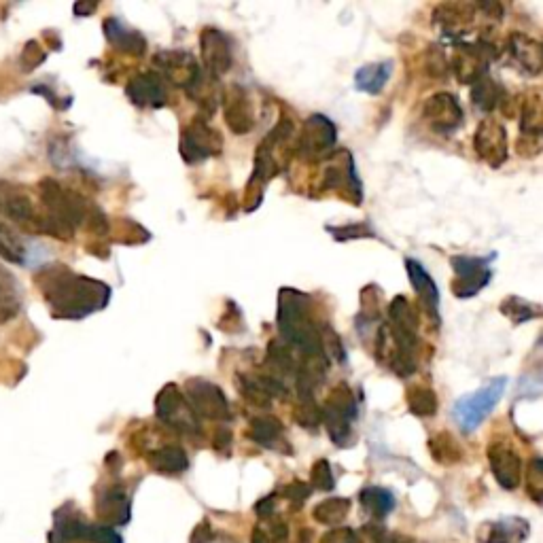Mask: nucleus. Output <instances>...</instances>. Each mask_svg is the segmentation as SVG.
<instances>
[{
    "label": "nucleus",
    "mask_w": 543,
    "mask_h": 543,
    "mask_svg": "<svg viewBox=\"0 0 543 543\" xmlns=\"http://www.w3.org/2000/svg\"><path fill=\"white\" fill-rule=\"evenodd\" d=\"M96 11V5H75V13L77 15H87V13H94Z\"/></svg>",
    "instance_id": "nucleus-47"
},
{
    "label": "nucleus",
    "mask_w": 543,
    "mask_h": 543,
    "mask_svg": "<svg viewBox=\"0 0 543 543\" xmlns=\"http://www.w3.org/2000/svg\"><path fill=\"white\" fill-rule=\"evenodd\" d=\"M331 162L334 164L325 170V179H323L325 189H336L342 198L359 206L363 200V191L357 179L353 155H350L348 151H340V155L331 157Z\"/></svg>",
    "instance_id": "nucleus-12"
},
{
    "label": "nucleus",
    "mask_w": 543,
    "mask_h": 543,
    "mask_svg": "<svg viewBox=\"0 0 543 543\" xmlns=\"http://www.w3.org/2000/svg\"><path fill=\"white\" fill-rule=\"evenodd\" d=\"M249 437L261 448L276 450V452H291L289 442L285 440V427L274 416H257L251 420Z\"/></svg>",
    "instance_id": "nucleus-23"
},
{
    "label": "nucleus",
    "mask_w": 543,
    "mask_h": 543,
    "mask_svg": "<svg viewBox=\"0 0 543 543\" xmlns=\"http://www.w3.org/2000/svg\"><path fill=\"white\" fill-rule=\"evenodd\" d=\"M527 488L535 503H541V488H543V478H541V461L535 459L527 471Z\"/></svg>",
    "instance_id": "nucleus-43"
},
{
    "label": "nucleus",
    "mask_w": 543,
    "mask_h": 543,
    "mask_svg": "<svg viewBox=\"0 0 543 543\" xmlns=\"http://www.w3.org/2000/svg\"><path fill=\"white\" fill-rule=\"evenodd\" d=\"M183 395L198 418L219 420V423H225V420L232 418L230 404H227L223 391L213 382L204 378H189L185 382Z\"/></svg>",
    "instance_id": "nucleus-9"
},
{
    "label": "nucleus",
    "mask_w": 543,
    "mask_h": 543,
    "mask_svg": "<svg viewBox=\"0 0 543 543\" xmlns=\"http://www.w3.org/2000/svg\"><path fill=\"white\" fill-rule=\"evenodd\" d=\"M486 537L484 543H522L529 537V524L520 518H505L488 524Z\"/></svg>",
    "instance_id": "nucleus-30"
},
{
    "label": "nucleus",
    "mask_w": 543,
    "mask_h": 543,
    "mask_svg": "<svg viewBox=\"0 0 543 543\" xmlns=\"http://www.w3.org/2000/svg\"><path fill=\"white\" fill-rule=\"evenodd\" d=\"M43 60H45V51L41 49V45L37 41H30L24 47V54H22V70L30 73V70L37 68Z\"/></svg>",
    "instance_id": "nucleus-42"
},
{
    "label": "nucleus",
    "mask_w": 543,
    "mask_h": 543,
    "mask_svg": "<svg viewBox=\"0 0 543 543\" xmlns=\"http://www.w3.org/2000/svg\"><path fill=\"white\" fill-rule=\"evenodd\" d=\"M104 34H107V41L117 51H121V54L136 56V58L145 56L147 39L140 32L130 30L124 22H119L117 17H109V20L104 22Z\"/></svg>",
    "instance_id": "nucleus-24"
},
{
    "label": "nucleus",
    "mask_w": 543,
    "mask_h": 543,
    "mask_svg": "<svg viewBox=\"0 0 543 543\" xmlns=\"http://www.w3.org/2000/svg\"><path fill=\"white\" fill-rule=\"evenodd\" d=\"M276 325L280 340L289 346L300 348L304 355H325L321 342V327L317 325L310 310V297L291 287L278 293V317Z\"/></svg>",
    "instance_id": "nucleus-2"
},
{
    "label": "nucleus",
    "mask_w": 543,
    "mask_h": 543,
    "mask_svg": "<svg viewBox=\"0 0 543 543\" xmlns=\"http://www.w3.org/2000/svg\"><path fill=\"white\" fill-rule=\"evenodd\" d=\"M287 497L295 503H302L310 497V486L304 482H293L291 486H287Z\"/></svg>",
    "instance_id": "nucleus-45"
},
{
    "label": "nucleus",
    "mask_w": 543,
    "mask_h": 543,
    "mask_svg": "<svg viewBox=\"0 0 543 543\" xmlns=\"http://www.w3.org/2000/svg\"><path fill=\"white\" fill-rule=\"evenodd\" d=\"M499 58L497 47L486 41H459L457 43V54L452 58V70L457 79L465 85H474L482 77H486L488 64Z\"/></svg>",
    "instance_id": "nucleus-6"
},
{
    "label": "nucleus",
    "mask_w": 543,
    "mask_h": 543,
    "mask_svg": "<svg viewBox=\"0 0 543 543\" xmlns=\"http://www.w3.org/2000/svg\"><path fill=\"white\" fill-rule=\"evenodd\" d=\"M151 469L160 471V474H183L189 467V457L181 446H162L149 454Z\"/></svg>",
    "instance_id": "nucleus-29"
},
{
    "label": "nucleus",
    "mask_w": 543,
    "mask_h": 543,
    "mask_svg": "<svg viewBox=\"0 0 543 543\" xmlns=\"http://www.w3.org/2000/svg\"><path fill=\"white\" fill-rule=\"evenodd\" d=\"M488 463L497 482L507 488L514 490L522 480V461L520 454L507 444V442H490L488 446Z\"/></svg>",
    "instance_id": "nucleus-20"
},
{
    "label": "nucleus",
    "mask_w": 543,
    "mask_h": 543,
    "mask_svg": "<svg viewBox=\"0 0 543 543\" xmlns=\"http://www.w3.org/2000/svg\"><path fill=\"white\" fill-rule=\"evenodd\" d=\"M321 410V425H325L331 442L340 448H346L353 444L355 433H353V423L359 416V404L355 391L348 387L346 382L338 384V387L327 395L323 401Z\"/></svg>",
    "instance_id": "nucleus-4"
},
{
    "label": "nucleus",
    "mask_w": 543,
    "mask_h": 543,
    "mask_svg": "<svg viewBox=\"0 0 543 543\" xmlns=\"http://www.w3.org/2000/svg\"><path fill=\"white\" fill-rule=\"evenodd\" d=\"M495 255L488 257H467V255H454L450 259V266L454 270L452 280V293L459 297V300H467V297L478 295L493 278V270H490V261Z\"/></svg>",
    "instance_id": "nucleus-8"
},
{
    "label": "nucleus",
    "mask_w": 543,
    "mask_h": 543,
    "mask_svg": "<svg viewBox=\"0 0 543 543\" xmlns=\"http://www.w3.org/2000/svg\"><path fill=\"white\" fill-rule=\"evenodd\" d=\"M520 140L524 143L527 140V149L520 155H539L541 151V98L539 94L529 96L522 104V115H520Z\"/></svg>",
    "instance_id": "nucleus-22"
},
{
    "label": "nucleus",
    "mask_w": 543,
    "mask_h": 543,
    "mask_svg": "<svg viewBox=\"0 0 543 543\" xmlns=\"http://www.w3.org/2000/svg\"><path fill=\"white\" fill-rule=\"evenodd\" d=\"M230 446H232V433L227 429H219L215 435V448L221 452V450H230Z\"/></svg>",
    "instance_id": "nucleus-46"
},
{
    "label": "nucleus",
    "mask_w": 543,
    "mask_h": 543,
    "mask_svg": "<svg viewBox=\"0 0 543 543\" xmlns=\"http://www.w3.org/2000/svg\"><path fill=\"white\" fill-rule=\"evenodd\" d=\"M393 73V64L391 62H374V64H365L355 73V87L359 92H365L370 96H378L387 81L391 79Z\"/></svg>",
    "instance_id": "nucleus-26"
},
{
    "label": "nucleus",
    "mask_w": 543,
    "mask_h": 543,
    "mask_svg": "<svg viewBox=\"0 0 543 543\" xmlns=\"http://www.w3.org/2000/svg\"><path fill=\"white\" fill-rule=\"evenodd\" d=\"M34 283L58 319H85L92 312L107 308L111 300L109 285L81 276L60 264L41 268L34 274Z\"/></svg>",
    "instance_id": "nucleus-1"
},
{
    "label": "nucleus",
    "mask_w": 543,
    "mask_h": 543,
    "mask_svg": "<svg viewBox=\"0 0 543 543\" xmlns=\"http://www.w3.org/2000/svg\"><path fill=\"white\" fill-rule=\"evenodd\" d=\"M505 54L516 66L518 73L527 77H537L543 68V49L541 43L522 32H514L505 45Z\"/></svg>",
    "instance_id": "nucleus-18"
},
{
    "label": "nucleus",
    "mask_w": 543,
    "mask_h": 543,
    "mask_svg": "<svg viewBox=\"0 0 543 543\" xmlns=\"http://www.w3.org/2000/svg\"><path fill=\"white\" fill-rule=\"evenodd\" d=\"M474 149L490 168H499L507 160V132L497 119H484L474 134Z\"/></svg>",
    "instance_id": "nucleus-16"
},
{
    "label": "nucleus",
    "mask_w": 543,
    "mask_h": 543,
    "mask_svg": "<svg viewBox=\"0 0 543 543\" xmlns=\"http://www.w3.org/2000/svg\"><path fill=\"white\" fill-rule=\"evenodd\" d=\"M87 541L92 543H124L119 537L117 531H113L111 527H90L87 531Z\"/></svg>",
    "instance_id": "nucleus-44"
},
{
    "label": "nucleus",
    "mask_w": 543,
    "mask_h": 543,
    "mask_svg": "<svg viewBox=\"0 0 543 543\" xmlns=\"http://www.w3.org/2000/svg\"><path fill=\"white\" fill-rule=\"evenodd\" d=\"M408 410L418 418H429L437 412V395L425 384H412L406 391Z\"/></svg>",
    "instance_id": "nucleus-34"
},
{
    "label": "nucleus",
    "mask_w": 543,
    "mask_h": 543,
    "mask_svg": "<svg viewBox=\"0 0 543 543\" xmlns=\"http://www.w3.org/2000/svg\"><path fill=\"white\" fill-rule=\"evenodd\" d=\"M423 117L427 124L440 134H450L463 124V109L459 100L448 92H437L427 98L423 107Z\"/></svg>",
    "instance_id": "nucleus-17"
},
{
    "label": "nucleus",
    "mask_w": 543,
    "mask_h": 543,
    "mask_svg": "<svg viewBox=\"0 0 543 543\" xmlns=\"http://www.w3.org/2000/svg\"><path fill=\"white\" fill-rule=\"evenodd\" d=\"M505 100L503 87L490 77H482L480 81L474 83V90H471V102L474 107H478L484 113L495 111L499 104Z\"/></svg>",
    "instance_id": "nucleus-31"
},
{
    "label": "nucleus",
    "mask_w": 543,
    "mask_h": 543,
    "mask_svg": "<svg viewBox=\"0 0 543 543\" xmlns=\"http://www.w3.org/2000/svg\"><path fill=\"white\" fill-rule=\"evenodd\" d=\"M200 49H202V62H204L202 70L210 77L219 79L232 68V64H234L232 43L221 30H217V28L202 30Z\"/></svg>",
    "instance_id": "nucleus-14"
},
{
    "label": "nucleus",
    "mask_w": 543,
    "mask_h": 543,
    "mask_svg": "<svg viewBox=\"0 0 543 543\" xmlns=\"http://www.w3.org/2000/svg\"><path fill=\"white\" fill-rule=\"evenodd\" d=\"M0 217L22 227L30 234H45L58 240H73V230L56 223L45 210H37L28 191L22 185L0 181Z\"/></svg>",
    "instance_id": "nucleus-3"
},
{
    "label": "nucleus",
    "mask_w": 543,
    "mask_h": 543,
    "mask_svg": "<svg viewBox=\"0 0 543 543\" xmlns=\"http://www.w3.org/2000/svg\"><path fill=\"white\" fill-rule=\"evenodd\" d=\"M223 149L221 134L210 128L204 119H194L181 132V157L187 164L206 162L208 157L219 155Z\"/></svg>",
    "instance_id": "nucleus-11"
},
{
    "label": "nucleus",
    "mask_w": 543,
    "mask_h": 543,
    "mask_svg": "<svg viewBox=\"0 0 543 543\" xmlns=\"http://www.w3.org/2000/svg\"><path fill=\"white\" fill-rule=\"evenodd\" d=\"M350 512V501L348 499H327L314 510V518L323 524H338L342 522Z\"/></svg>",
    "instance_id": "nucleus-38"
},
{
    "label": "nucleus",
    "mask_w": 543,
    "mask_h": 543,
    "mask_svg": "<svg viewBox=\"0 0 543 543\" xmlns=\"http://www.w3.org/2000/svg\"><path fill=\"white\" fill-rule=\"evenodd\" d=\"M126 94L136 107L143 109H162L168 102L166 83L162 81L160 75L153 73V70H145V73L134 75L128 81Z\"/></svg>",
    "instance_id": "nucleus-19"
},
{
    "label": "nucleus",
    "mask_w": 543,
    "mask_h": 543,
    "mask_svg": "<svg viewBox=\"0 0 543 543\" xmlns=\"http://www.w3.org/2000/svg\"><path fill=\"white\" fill-rule=\"evenodd\" d=\"M327 232L334 236L338 242L346 240H359V238H376V232L370 227V223H350L342 227H327Z\"/></svg>",
    "instance_id": "nucleus-39"
},
{
    "label": "nucleus",
    "mask_w": 543,
    "mask_h": 543,
    "mask_svg": "<svg viewBox=\"0 0 543 543\" xmlns=\"http://www.w3.org/2000/svg\"><path fill=\"white\" fill-rule=\"evenodd\" d=\"M223 115L225 124L234 134H249L255 128V111L249 92L240 85H230L223 90Z\"/></svg>",
    "instance_id": "nucleus-15"
},
{
    "label": "nucleus",
    "mask_w": 543,
    "mask_h": 543,
    "mask_svg": "<svg viewBox=\"0 0 543 543\" xmlns=\"http://www.w3.org/2000/svg\"><path fill=\"white\" fill-rule=\"evenodd\" d=\"M153 64L157 66V75L162 77V81H168L174 87H185V90L200 73L196 58L191 56L189 51L181 49L160 51V54H155Z\"/></svg>",
    "instance_id": "nucleus-13"
},
{
    "label": "nucleus",
    "mask_w": 543,
    "mask_h": 543,
    "mask_svg": "<svg viewBox=\"0 0 543 543\" xmlns=\"http://www.w3.org/2000/svg\"><path fill=\"white\" fill-rule=\"evenodd\" d=\"M26 242L17 234L13 227L5 221H0V257L11 261V264H26Z\"/></svg>",
    "instance_id": "nucleus-32"
},
{
    "label": "nucleus",
    "mask_w": 543,
    "mask_h": 543,
    "mask_svg": "<svg viewBox=\"0 0 543 543\" xmlns=\"http://www.w3.org/2000/svg\"><path fill=\"white\" fill-rule=\"evenodd\" d=\"M155 414L166 427L174 431L185 435L200 433V418L189 408L187 399L177 384H166V387L157 393Z\"/></svg>",
    "instance_id": "nucleus-7"
},
{
    "label": "nucleus",
    "mask_w": 543,
    "mask_h": 543,
    "mask_svg": "<svg viewBox=\"0 0 543 543\" xmlns=\"http://www.w3.org/2000/svg\"><path fill=\"white\" fill-rule=\"evenodd\" d=\"M429 450L433 454V459L437 463H444V465H450V463H457L461 461L463 457V450L459 446V442L454 440V437L450 433H437L433 435L429 440Z\"/></svg>",
    "instance_id": "nucleus-35"
},
{
    "label": "nucleus",
    "mask_w": 543,
    "mask_h": 543,
    "mask_svg": "<svg viewBox=\"0 0 543 543\" xmlns=\"http://www.w3.org/2000/svg\"><path fill=\"white\" fill-rule=\"evenodd\" d=\"M98 516L113 524H126L130 520V499L124 488H107L98 497Z\"/></svg>",
    "instance_id": "nucleus-25"
},
{
    "label": "nucleus",
    "mask_w": 543,
    "mask_h": 543,
    "mask_svg": "<svg viewBox=\"0 0 543 543\" xmlns=\"http://www.w3.org/2000/svg\"><path fill=\"white\" fill-rule=\"evenodd\" d=\"M56 527H58L60 537L66 541L87 539V531H90V524H85L81 520V516H77V514H68V507H64L62 512H58Z\"/></svg>",
    "instance_id": "nucleus-37"
},
{
    "label": "nucleus",
    "mask_w": 543,
    "mask_h": 543,
    "mask_svg": "<svg viewBox=\"0 0 543 543\" xmlns=\"http://www.w3.org/2000/svg\"><path fill=\"white\" fill-rule=\"evenodd\" d=\"M505 389H507V378L501 376V378H493L490 382H486L480 391L463 395L452 408V416L454 420H457L461 431L465 433L476 431L484 423L486 416L497 408V404L505 395Z\"/></svg>",
    "instance_id": "nucleus-5"
},
{
    "label": "nucleus",
    "mask_w": 543,
    "mask_h": 543,
    "mask_svg": "<svg viewBox=\"0 0 543 543\" xmlns=\"http://www.w3.org/2000/svg\"><path fill=\"white\" fill-rule=\"evenodd\" d=\"M22 310V293L17 280L0 266V325L9 323Z\"/></svg>",
    "instance_id": "nucleus-28"
},
{
    "label": "nucleus",
    "mask_w": 543,
    "mask_h": 543,
    "mask_svg": "<svg viewBox=\"0 0 543 543\" xmlns=\"http://www.w3.org/2000/svg\"><path fill=\"white\" fill-rule=\"evenodd\" d=\"M361 505L367 512L376 518H384L387 514L393 512L395 507V497L391 495V490L380 488V486H367L361 490Z\"/></svg>",
    "instance_id": "nucleus-33"
},
{
    "label": "nucleus",
    "mask_w": 543,
    "mask_h": 543,
    "mask_svg": "<svg viewBox=\"0 0 543 543\" xmlns=\"http://www.w3.org/2000/svg\"><path fill=\"white\" fill-rule=\"evenodd\" d=\"M295 420L302 427L317 429L321 425V410L317 406V401H314V399L300 401V406H297V410H295Z\"/></svg>",
    "instance_id": "nucleus-40"
},
{
    "label": "nucleus",
    "mask_w": 543,
    "mask_h": 543,
    "mask_svg": "<svg viewBox=\"0 0 543 543\" xmlns=\"http://www.w3.org/2000/svg\"><path fill=\"white\" fill-rule=\"evenodd\" d=\"M310 482H312L314 488H321V490H331L336 486V478H334V474H331L329 461L321 459V461L314 463L312 474H310Z\"/></svg>",
    "instance_id": "nucleus-41"
},
{
    "label": "nucleus",
    "mask_w": 543,
    "mask_h": 543,
    "mask_svg": "<svg viewBox=\"0 0 543 543\" xmlns=\"http://www.w3.org/2000/svg\"><path fill=\"white\" fill-rule=\"evenodd\" d=\"M336 140L338 128L334 126V121L325 115H312L306 119L300 136H297L295 153L306 162L323 160V157H327L329 151L334 149Z\"/></svg>",
    "instance_id": "nucleus-10"
},
{
    "label": "nucleus",
    "mask_w": 543,
    "mask_h": 543,
    "mask_svg": "<svg viewBox=\"0 0 543 543\" xmlns=\"http://www.w3.org/2000/svg\"><path fill=\"white\" fill-rule=\"evenodd\" d=\"M406 272L420 304H423L433 325L437 327L440 325V289H437L435 280L431 278L427 268L423 264H418L416 259H406Z\"/></svg>",
    "instance_id": "nucleus-21"
},
{
    "label": "nucleus",
    "mask_w": 543,
    "mask_h": 543,
    "mask_svg": "<svg viewBox=\"0 0 543 543\" xmlns=\"http://www.w3.org/2000/svg\"><path fill=\"white\" fill-rule=\"evenodd\" d=\"M266 367L270 376H274L276 380L283 382V376H293L295 378V370H297V359L291 353V346L285 340H272L268 344V359H266Z\"/></svg>",
    "instance_id": "nucleus-27"
},
{
    "label": "nucleus",
    "mask_w": 543,
    "mask_h": 543,
    "mask_svg": "<svg viewBox=\"0 0 543 543\" xmlns=\"http://www.w3.org/2000/svg\"><path fill=\"white\" fill-rule=\"evenodd\" d=\"M501 312L514 325H522V323H527L531 319L541 317V308L537 304H531V302L522 300V297H516V295L505 297V300L501 302Z\"/></svg>",
    "instance_id": "nucleus-36"
}]
</instances>
